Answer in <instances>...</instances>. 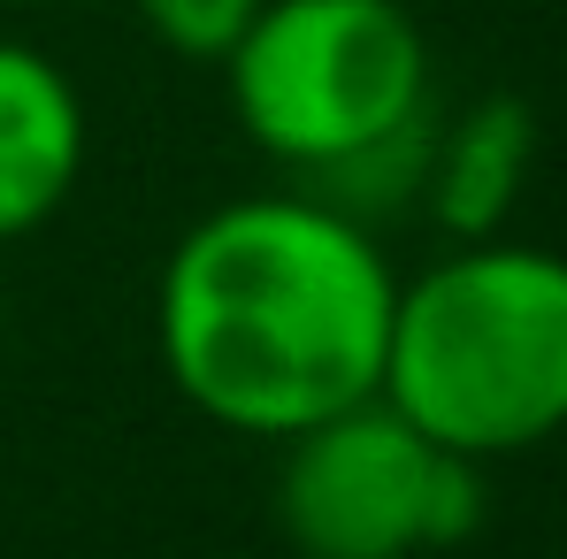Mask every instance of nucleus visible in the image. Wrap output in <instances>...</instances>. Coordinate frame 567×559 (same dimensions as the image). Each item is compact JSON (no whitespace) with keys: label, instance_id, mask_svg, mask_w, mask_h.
Instances as JSON below:
<instances>
[{"label":"nucleus","instance_id":"nucleus-4","mask_svg":"<svg viewBox=\"0 0 567 559\" xmlns=\"http://www.w3.org/2000/svg\"><path fill=\"white\" fill-rule=\"evenodd\" d=\"M277 521L299 559H414L483 529V460L430 445L391 398L284 437Z\"/></svg>","mask_w":567,"mask_h":559},{"label":"nucleus","instance_id":"nucleus-6","mask_svg":"<svg viewBox=\"0 0 567 559\" xmlns=\"http://www.w3.org/2000/svg\"><path fill=\"white\" fill-rule=\"evenodd\" d=\"M529 169H537V115L522 100L491 93V100H475V107H461L453 123H437L422 207H430V222L453 246L498 238L506 215H514V199H522V185H529Z\"/></svg>","mask_w":567,"mask_h":559},{"label":"nucleus","instance_id":"nucleus-2","mask_svg":"<svg viewBox=\"0 0 567 559\" xmlns=\"http://www.w3.org/2000/svg\"><path fill=\"white\" fill-rule=\"evenodd\" d=\"M383 398L445 453L514 460L567 429V253L468 238L399 283Z\"/></svg>","mask_w":567,"mask_h":559},{"label":"nucleus","instance_id":"nucleus-7","mask_svg":"<svg viewBox=\"0 0 567 559\" xmlns=\"http://www.w3.org/2000/svg\"><path fill=\"white\" fill-rule=\"evenodd\" d=\"M131 8H138V23H146L169 54L215 62V70H223V54L246 39V23L261 15V0H131Z\"/></svg>","mask_w":567,"mask_h":559},{"label":"nucleus","instance_id":"nucleus-5","mask_svg":"<svg viewBox=\"0 0 567 559\" xmlns=\"http://www.w3.org/2000/svg\"><path fill=\"white\" fill-rule=\"evenodd\" d=\"M85 177V100L54 54L0 39V246L47 230Z\"/></svg>","mask_w":567,"mask_h":559},{"label":"nucleus","instance_id":"nucleus-3","mask_svg":"<svg viewBox=\"0 0 567 559\" xmlns=\"http://www.w3.org/2000/svg\"><path fill=\"white\" fill-rule=\"evenodd\" d=\"M238 131L299 177L430 123V39L406 0H261L223 54Z\"/></svg>","mask_w":567,"mask_h":559},{"label":"nucleus","instance_id":"nucleus-8","mask_svg":"<svg viewBox=\"0 0 567 559\" xmlns=\"http://www.w3.org/2000/svg\"><path fill=\"white\" fill-rule=\"evenodd\" d=\"M0 322H8V283H0Z\"/></svg>","mask_w":567,"mask_h":559},{"label":"nucleus","instance_id":"nucleus-1","mask_svg":"<svg viewBox=\"0 0 567 559\" xmlns=\"http://www.w3.org/2000/svg\"><path fill=\"white\" fill-rule=\"evenodd\" d=\"M399 277L377 230L315 191L223 199L169 246L154 353L169 391L230 437L284 445L383 391Z\"/></svg>","mask_w":567,"mask_h":559}]
</instances>
